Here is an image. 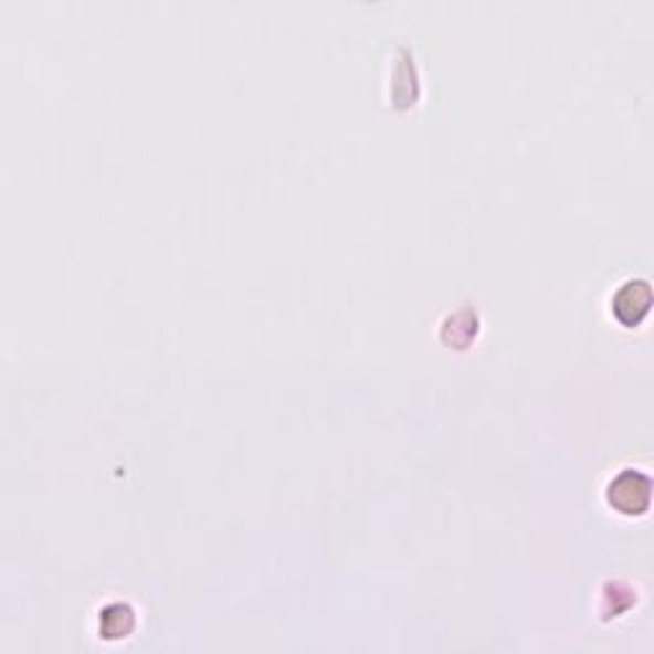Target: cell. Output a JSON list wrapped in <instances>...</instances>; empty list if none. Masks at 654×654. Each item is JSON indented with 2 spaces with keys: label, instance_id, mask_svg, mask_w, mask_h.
Listing matches in <instances>:
<instances>
[{
  "label": "cell",
  "instance_id": "6da1fadb",
  "mask_svg": "<svg viewBox=\"0 0 654 654\" xmlns=\"http://www.w3.org/2000/svg\"><path fill=\"white\" fill-rule=\"evenodd\" d=\"M650 494H652L650 476L634 468H624L621 473H616L606 486L609 506L611 509H616L619 514H626V517H636V514L647 511Z\"/></svg>",
  "mask_w": 654,
  "mask_h": 654
},
{
  "label": "cell",
  "instance_id": "7a4b0ae2",
  "mask_svg": "<svg viewBox=\"0 0 654 654\" xmlns=\"http://www.w3.org/2000/svg\"><path fill=\"white\" fill-rule=\"evenodd\" d=\"M652 307V286L647 279H629L613 294L611 313L624 327H636Z\"/></svg>",
  "mask_w": 654,
  "mask_h": 654
},
{
  "label": "cell",
  "instance_id": "3957f363",
  "mask_svg": "<svg viewBox=\"0 0 654 654\" xmlns=\"http://www.w3.org/2000/svg\"><path fill=\"white\" fill-rule=\"evenodd\" d=\"M136 626V613L128 603H110L101 613V634L105 640H120L128 636Z\"/></svg>",
  "mask_w": 654,
  "mask_h": 654
}]
</instances>
